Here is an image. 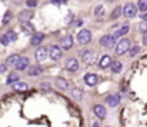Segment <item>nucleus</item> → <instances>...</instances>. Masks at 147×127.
<instances>
[{
  "label": "nucleus",
  "mask_w": 147,
  "mask_h": 127,
  "mask_svg": "<svg viewBox=\"0 0 147 127\" xmlns=\"http://www.w3.org/2000/svg\"><path fill=\"white\" fill-rule=\"evenodd\" d=\"M93 127H100V124H98V122H96V123H93Z\"/></svg>",
  "instance_id": "38"
},
{
  "label": "nucleus",
  "mask_w": 147,
  "mask_h": 127,
  "mask_svg": "<svg viewBox=\"0 0 147 127\" xmlns=\"http://www.w3.org/2000/svg\"><path fill=\"white\" fill-rule=\"evenodd\" d=\"M131 47H130V40L129 39H121L120 42L117 43V46H116V54H119V56H121V54H124V53H127L129 50H130Z\"/></svg>",
  "instance_id": "2"
},
{
  "label": "nucleus",
  "mask_w": 147,
  "mask_h": 127,
  "mask_svg": "<svg viewBox=\"0 0 147 127\" xmlns=\"http://www.w3.org/2000/svg\"><path fill=\"white\" fill-rule=\"evenodd\" d=\"M20 59H22V57H20L19 54H11V56H9V57H7V60H6V61H7V64H9V66L16 67V66H17V63L20 61Z\"/></svg>",
  "instance_id": "16"
},
{
  "label": "nucleus",
  "mask_w": 147,
  "mask_h": 127,
  "mask_svg": "<svg viewBox=\"0 0 147 127\" xmlns=\"http://www.w3.org/2000/svg\"><path fill=\"white\" fill-rule=\"evenodd\" d=\"M120 100H121L120 94H110V96L106 99V103H107L109 107H117V104L120 103Z\"/></svg>",
  "instance_id": "8"
},
{
  "label": "nucleus",
  "mask_w": 147,
  "mask_h": 127,
  "mask_svg": "<svg viewBox=\"0 0 147 127\" xmlns=\"http://www.w3.org/2000/svg\"><path fill=\"white\" fill-rule=\"evenodd\" d=\"M129 30H130V27H129V26H121L120 29H117V30H116L114 37H121V36H124L126 33H129Z\"/></svg>",
  "instance_id": "23"
},
{
  "label": "nucleus",
  "mask_w": 147,
  "mask_h": 127,
  "mask_svg": "<svg viewBox=\"0 0 147 127\" xmlns=\"http://www.w3.org/2000/svg\"><path fill=\"white\" fill-rule=\"evenodd\" d=\"M32 17H33L32 10H23V11H20V14H19V20L22 22V24H23V23H30Z\"/></svg>",
  "instance_id": "12"
},
{
  "label": "nucleus",
  "mask_w": 147,
  "mask_h": 127,
  "mask_svg": "<svg viewBox=\"0 0 147 127\" xmlns=\"http://www.w3.org/2000/svg\"><path fill=\"white\" fill-rule=\"evenodd\" d=\"M64 66H66V69H67L69 72H71V73L79 70V61H77L76 59H67Z\"/></svg>",
  "instance_id": "13"
},
{
  "label": "nucleus",
  "mask_w": 147,
  "mask_h": 127,
  "mask_svg": "<svg viewBox=\"0 0 147 127\" xmlns=\"http://www.w3.org/2000/svg\"><path fill=\"white\" fill-rule=\"evenodd\" d=\"M27 6L32 9V7H36L37 6V1L36 0H27Z\"/></svg>",
  "instance_id": "34"
},
{
  "label": "nucleus",
  "mask_w": 147,
  "mask_h": 127,
  "mask_svg": "<svg viewBox=\"0 0 147 127\" xmlns=\"http://www.w3.org/2000/svg\"><path fill=\"white\" fill-rule=\"evenodd\" d=\"M143 44H144V46H147V34H144V36H143Z\"/></svg>",
  "instance_id": "36"
},
{
  "label": "nucleus",
  "mask_w": 147,
  "mask_h": 127,
  "mask_svg": "<svg viewBox=\"0 0 147 127\" xmlns=\"http://www.w3.org/2000/svg\"><path fill=\"white\" fill-rule=\"evenodd\" d=\"M82 57H83V61L87 64V66H92V64H94V63H97V53L96 51H93V50H84L83 53H82Z\"/></svg>",
  "instance_id": "1"
},
{
  "label": "nucleus",
  "mask_w": 147,
  "mask_h": 127,
  "mask_svg": "<svg viewBox=\"0 0 147 127\" xmlns=\"http://www.w3.org/2000/svg\"><path fill=\"white\" fill-rule=\"evenodd\" d=\"M10 20H11V11H9V10H7V11H6V14H4V17H3V20H1V23H3V24H7Z\"/></svg>",
  "instance_id": "30"
},
{
  "label": "nucleus",
  "mask_w": 147,
  "mask_h": 127,
  "mask_svg": "<svg viewBox=\"0 0 147 127\" xmlns=\"http://www.w3.org/2000/svg\"><path fill=\"white\" fill-rule=\"evenodd\" d=\"M47 54H49V51H47L46 47H39V49L34 51V59H36L37 61H43V60L47 57Z\"/></svg>",
  "instance_id": "9"
},
{
  "label": "nucleus",
  "mask_w": 147,
  "mask_h": 127,
  "mask_svg": "<svg viewBox=\"0 0 147 127\" xmlns=\"http://www.w3.org/2000/svg\"><path fill=\"white\" fill-rule=\"evenodd\" d=\"M27 88H29V86L24 82H17L13 84V90H16V91H26Z\"/></svg>",
  "instance_id": "21"
},
{
  "label": "nucleus",
  "mask_w": 147,
  "mask_h": 127,
  "mask_svg": "<svg viewBox=\"0 0 147 127\" xmlns=\"http://www.w3.org/2000/svg\"><path fill=\"white\" fill-rule=\"evenodd\" d=\"M140 17L143 19V22H147V13H144V14H142Z\"/></svg>",
  "instance_id": "37"
},
{
  "label": "nucleus",
  "mask_w": 147,
  "mask_h": 127,
  "mask_svg": "<svg viewBox=\"0 0 147 127\" xmlns=\"http://www.w3.org/2000/svg\"><path fill=\"white\" fill-rule=\"evenodd\" d=\"M29 61H30V60H29L27 57H22L20 61L17 63V66H16L14 69H16V70H26V67H29Z\"/></svg>",
  "instance_id": "19"
},
{
  "label": "nucleus",
  "mask_w": 147,
  "mask_h": 127,
  "mask_svg": "<svg viewBox=\"0 0 147 127\" xmlns=\"http://www.w3.org/2000/svg\"><path fill=\"white\" fill-rule=\"evenodd\" d=\"M103 6H97L96 9H94V16H101L103 14Z\"/></svg>",
  "instance_id": "32"
},
{
  "label": "nucleus",
  "mask_w": 147,
  "mask_h": 127,
  "mask_svg": "<svg viewBox=\"0 0 147 127\" xmlns=\"http://www.w3.org/2000/svg\"><path fill=\"white\" fill-rule=\"evenodd\" d=\"M43 73V69L40 67V66H32L30 69H29V76H32V77H36V76H40Z\"/></svg>",
  "instance_id": "17"
},
{
  "label": "nucleus",
  "mask_w": 147,
  "mask_h": 127,
  "mask_svg": "<svg viewBox=\"0 0 147 127\" xmlns=\"http://www.w3.org/2000/svg\"><path fill=\"white\" fill-rule=\"evenodd\" d=\"M7 69V64H0V73H4Z\"/></svg>",
  "instance_id": "35"
},
{
  "label": "nucleus",
  "mask_w": 147,
  "mask_h": 127,
  "mask_svg": "<svg viewBox=\"0 0 147 127\" xmlns=\"http://www.w3.org/2000/svg\"><path fill=\"white\" fill-rule=\"evenodd\" d=\"M106 1H114V0H106Z\"/></svg>",
  "instance_id": "39"
},
{
  "label": "nucleus",
  "mask_w": 147,
  "mask_h": 127,
  "mask_svg": "<svg viewBox=\"0 0 147 127\" xmlns=\"http://www.w3.org/2000/svg\"><path fill=\"white\" fill-rule=\"evenodd\" d=\"M110 69H111V72H113V73H116V74H117V73H120V72H121L123 64H121V61H117V60H116V61H113V63H111V67H110Z\"/></svg>",
  "instance_id": "24"
},
{
  "label": "nucleus",
  "mask_w": 147,
  "mask_h": 127,
  "mask_svg": "<svg viewBox=\"0 0 147 127\" xmlns=\"http://www.w3.org/2000/svg\"><path fill=\"white\" fill-rule=\"evenodd\" d=\"M114 43H116V37L111 36V34H106V36H103L100 39V44L103 47H106V49H111L114 46Z\"/></svg>",
  "instance_id": "6"
},
{
  "label": "nucleus",
  "mask_w": 147,
  "mask_h": 127,
  "mask_svg": "<svg viewBox=\"0 0 147 127\" xmlns=\"http://www.w3.org/2000/svg\"><path fill=\"white\" fill-rule=\"evenodd\" d=\"M139 30L143 33V34H147V22H142L139 24Z\"/></svg>",
  "instance_id": "31"
},
{
  "label": "nucleus",
  "mask_w": 147,
  "mask_h": 127,
  "mask_svg": "<svg viewBox=\"0 0 147 127\" xmlns=\"http://www.w3.org/2000/svg\"><path fill=\"white\" fill-rule=\"evenodd\" d=\"M136 13H137V7L133 3H126L124 4V7H123V16L124 17L131 19V17L136 16Z\"/></svg>",
  "instance_id": "4"
},
{
  "label": "nucleus",
  "mask_w": 147,
  "mask_h": 127,
  "mask_svg": "<svg viewBox=\"0 0 147 127\" xmlns=\"http://www.w3.org/2000/svg\"><path fill=\"white\" fill-rule=\"evenodd\" d=\"M22 30H23V33H26V34H34V27L30 24V23H23L22 24Z\"/></svg>",
  "instance_id": "20"
},
{
  "label": "nucleus",
  "mask_w": 147,
  "mask_h": 127,
  "mask_svg": "<svg viewBox=\"0 0 147 127\" xmlns=\"http://www.w3.org/2000/svg\"><path fill=\"white\" fill-rule=\"evenodd\" d=\"M93 111H94V114L97 116L100 120H101V119H106V116H107L106 107H104V106H101V104H96V106H93Z\"/></svg>",
  "instance_id": "11"
},
{
  "label": "nucleus",
  "mask_w": 147,
  "mask_h": 127,
  "mask_svg": "<svg viewBox=\"0 0 147 127\" xmlns=\"http://www.w3.org/2000/svg\"><path fill=\"white\" fill-rule=\"evenodd\" d=\"M139 51H140V47H139V46H133V47L130 49V51H129V56H130V57H134L136 54H139Z\"/></svg>",
  "instance_id": "28"
},
{
  "label": "nucleus",
  "mask_w": 147,
  "mask_h": 127,
  "mask_svg": "<svg viewBox=\"0 0 147 127\" xmlns=\"http://www.w3.org/2000/svg\"><path fill=\"white\" fill-rule=\"evenodd\" d=\"M0 1H4V0H0Z\"/></svg>",
  "instance_id": "40"
},
{
  "label": "nucleus",
  "mask_w": 147,
  "mask_h": 127,
  "mask_svg": "<svg viewBox=\"0 0 147 127\" xmlns=\"http://www.w3.org/2000/svg\"><path fill=\"white\" fill-rule=\"evenodd\" d=\"M6 36H7V39H9L10 42H16V40H17V33L13 32V30H9V32L6 33Z\"/></svg>",
  "instance_id": "27"
},
{
  "label": "nucleus",
  "mask_w": 147,
  "mask_h": 127,
  "mask_svg": "<svg viewBox=\"0 0 147 127\" xmlns=\"http://www.w3.org/2000/svg\"><path fill=\"white\" fill-rule=\"evenodd\" d=\"M43 39H45V34L43 33H34L33 36H32V40H30V43L33 44V46H37V44H40V43L43 42Z\"/></svg>",
  "instance_id": "15"
},
{
  "label": "nucleus",
  "mask_w": 147,
  "mask_h": 127,
  "mask_svg": "<svg viewBox=\"0 0 147 127\" xmlns=\"http://www.w3.org/2000/svg\"><path fill=\"white\" fill-rule=\"evenodd\" d=\"M61 47L60 46H57V44H53V46H50L49 49V56L51 60H54V61H57V60H60L61 59V56H63V51L60 50Z\"/></svg>",
  "instance_id": "5"
},
{
  "label": "nucleus",
  "mask_w": 147,
  "mask_h": 127,
  "mask_svg": "<svg viewBox=\"0 0 147 127\" xmlns=\"http://www.w3.org/2000/svg\"><path fill=\"white\" fill-rule=\"evenodd\" d=\"M84 82H86L87 86L93 87V86H96L98 83V76L94 74V73H87V74L84 76Z\"/></svg>",
  "instance_id": "10"
},
{
  "label": "nucleus",
  "mask_w": 147,
  "mask_h": 127,
  "mask_svg": "<svg viewBox=\"0 0 147 127\" xmlns=\"http://www.w3.org/2000/svg\"><path fill=\"white\" fill-rule=\"evenodd\" d=\"M56 86H57V88H60V90H67V88H69L67 80L63 79V77H57V79H56Z\"/></svg>",
  "instance_id": "18"
},
{
  "label": "nucleus",
  "mask_w": 147,
  "mask_h": 127,
  "mask_svg": "<svg viewBox=\"0 0 147 127\" xmlns=\"http://www.w3.org/2000/svg\"><path fill=\"white\" fill-rule=\"evenodd\" d=\"M139 6V9H140V11H146L147 10V0H139V3H137Z\"/></svg>",
  "instance_id": "29"
},
{
  "label": "nucleus",
  "mask_w": 147,
  "mask_h": 127,
  "mask_svg": "<svg viewBox=\"0 0 147 127\" xmlns=\"http://www.w3.org/2000/svg\"><path fill=\"white\" fill-rule=\"evenodd\" d=\"M77 42L80 44H89L92 42V33L87 29H83L77 33Z\"/></svg>",
  "instance_id": "3"
},
{
  "label": "nucleus",
  "mask_w": 147,
  "mask_h": 127,
  "mask_svg": "<svg viewBox=\"0 0 147 127\" xmlns=\"http://www.w3.org/2000/svg\"><path fill=\"white\" fill-rule=\"evenodd\" d=\"M17 80H19V74L17 73H10L7 80H6V83L7 84H14V83H17Z\"/></svg>",
  "instance_id": "25"
},
{
  "label": "nucleus",
  "mask_w": 147,
  "mask_h": 127,
  "mask_svg": "<svg viewBox=\"0 0 147 127\" xmlns=\"http://www.w3.org/2000/svg\"><path fill=\"white\" fill-rule=\"evenodd\" d=\"M111 63H113L111 57L109 54H104V56H101V59L98 61V66H100V69H107V67H111Z\"/></svg>",
  "instance_id": "14"
},
{
  "label": "nucleus",
  "mask_w": 147,
  "mask_h": 127,
  "mask_svg": "<svg viewBox=\"0 0 147 127\" xmlns=\"http://www.w3.org/2000/svg\"><path fill=\"white\" fill-rule=\"evenodd\" d=\"M83 90H80V88H73L71 90V96H73V99L76 100V101H80L82 99H83Z\"/></svg>",
  "instance_id": "22"
},
{
  "label": "nucleus",
  "mask_w": 147,
  "mask_h": 127,
  "mask_svg": "<svg viewBox=\"0 0 147 127\" xmlns=\"http://www.w3.org/2000/svg\"><path fill=\"white\" fill-rule=\"evenodd\" d=\"M121 11H123V9L117 6V7L113 10V13H111V16H110V17H111L113 20H116V19H119V17H120V13H121Z\"/></svg>",
  "instance_id": "26"
},
{
  "label": "nucleus",
  "mask_w": 147,
  "mask_h": 127,
  "mask_svg": "<svg viewBox=\"0 0 147 127\" xmlns=\"http://www.w3.org/2000/svg\"><path fill=\"white\" fill-rule=\"evenodd\" d=\"M9 43H10V40L7 39V36H6V34L0 37V44H3V46H7Z\"/></svg>",
  "instance_id": "33"
},
{
  "label": "nucleus",
  "mask_w": 147,
  "mask_h": 127,
  "mask_svg": "<svg viewBox=\"0 0 147 127\" xmlns=\"http://www.w3.org/2000/svg\"><path fill=\"white\" fill-rule=\"evenodd\" d=\"M73 43H74V37L73 36H64L63 39H61V42H60V47L61 49H64V50H69V49H71L73 47Z\"/></svg>",
  "instance_id": "7"
}]
</instances>
